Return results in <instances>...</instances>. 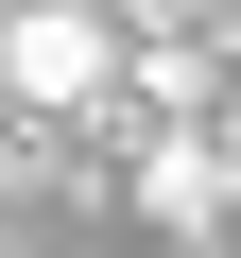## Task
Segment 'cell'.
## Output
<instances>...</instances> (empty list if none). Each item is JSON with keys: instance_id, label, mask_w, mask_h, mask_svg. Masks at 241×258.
I'll return each mask as SVG.
<instances>
[{"instance_id": "cell-1", "label": "cell", "mask_w": 241, "mask_h": 258, "mask_svg": "<svg viewBox=\"0 0 241 258\" xmlns=\"http://www.w3.org/2000/svg\"><path fill=\"white\" fill-rule=\"evenodd\" d=\"M0 86L18 103H86L103 86V18L86 0H18V18H0Z\"/></svg>"}]
</instances>
